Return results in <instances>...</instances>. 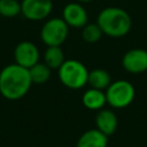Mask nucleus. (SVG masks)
<instances>
[{"label":"nucleus","mask_w":147,"mask_h":147,"mask_svg":"<svg viewBox=\"0 0 147 147\" xmlns=\"http://www.w3.org/2000/svg\"><path fill=\"white\" fill-rule=\"evenodd\" d=\"M32 80L29 69L17 64H8L0 71V94L7 100H20L30 90Z\"/></svg>","instance_id":"obj_1"},{"label":"nucleus","mask_w":147,"mask_h":147,"mask_svg":"<svg viewBox=\"0 0 147 147\" xmlns=\"http://www.w3.org/2000/svg\"><path fill=\"white\" fill-rule=\"evenodd\" d=\"M96 23L103 34L111 38H121L126 36L132 26L130 14L119 7H106L98 17Z\"/></svg>","instance_id":"obj_2"},{"label":"nucleus","mask_w":147,"mask_h":147,"mask_svg":"<svg viewBox=\"0 0 147 147\" xmlns=\"http://www.w3.org/2000/svg\"><path fill=\"white\" fill-rule=\"evenodd\" d=\"M60 82L70 90H80L87 84L88 70L80 61L70 59L65 60L57 69Z\"/></svg>","instance_id":"obj_3"},{"label":"nucleus","mask_w":147,"mask_h":147,"mask_svg":"<svg viewBox=\"0 0 147 147\" xmlns=\"http://www.w3.org/2000/svg\"><path fill=\"white\" fill-rule=\"evenodd\" d=\"M107 103L115 109H123L129 107L136 96V88L129 80L119 79L111 82L106 88Z\"/></svg>","instance_id":"obj_4"},{"label":"nucleus","mask_w":147,"mask_h":147,"mask_svg":"<svg viewBox=\"0 0 147 147\" xmlns=\"http://www.w3.org/2000/svg\"><path fill=\"white\" fill-rule=\"evenodd\" d=\"M69 25L62 17H53L47 20L40 30L41 41L46 46H61L68 38Z\"/></svg>","instance_id":"obj_5"},{"label":"nucleus","mask_w":147,"mask_h":147,"mask_svg":"<svg viewBox=\"0 0 147 147\" xmlns=\"http://www.w3.org/2000/svg\"><path fill=\"white\" fill-rule=\"evenodd\" d=\"M53 9L52 0H22L21 14L30 21H42L49 16Z\"/></svg>","instance_id":"obj_6"},{"label":"nucleus","mask_w":147,"mask_h":147,"mask_svg":"<svg viewBox=\"0 0 147 147\" xmlns=\"http://www.w3.org/2000/svg\"><path fill=\"white\" fill-rule=\"evenodd\" d=\"M122 65L125 71L137 75L147 71V51L144 48L129 49L122 57Z\"/></svg>","instance_id":"obj_7"},{"label":"nucleus","mask_w":147,"mask_h":147,"mask_svg":"<svg viewBox=\"0 0 147 147\" xmlns=\"http://www.w3.org/2000/svg\"><path fill=\"white\" fill-rule=\"evenodd\" d=\"M39 49L38 47L28 40L21 41L16 45L14 49V59L15 63L29 69L32 65H34L37 62H39Z\"/></svg>","instance_id":"obj_8"},{"label":"nucleus","mask_w":147,"mask_h":147,"mask_svg":"<svg viewBox=\"0 0 147 147\" xmlns=\"http://www.w3.org/2000/svg\"><path fill=\"white\" fill-rule=\"evenodd\" d=\"M62 18L69 28L82 29L88 23V15L85 7L80 2H69L63 7Z\"/></svg>","instance_id":"obj_9"},{"label":"nucleus","mask_w":147,"mask_h":147,"mask_svg":"<svg viewBox=\"0 0 147 147\" xmlns=\"http://www.w3.org/2000/svg\"><path fill=\"white\" fill-rule=\"evenodd\" d=\"M95 125L99 131H101L107 137L113 136L118 126V118L111 109L102 108L98 110L95 116Z\"/></svg>","instance_id":"obj_10"},{"label":"nucleus","mask_w":147,"mask_h":147,"mask_svg":"<svg viewBox=\"0 0 147 147\" xmlns=\"http://www.w3.org/2000/svg\"><path fill=\"white\" fill-rule=\"evenodd\" d=\"M108 137L101 131L95 129H90L85 131L77 140L76 147H107Z\"/></svg>","instance_id":"obj_11"},{"label":"nucleus","mask_w":147,"mask_h":147,"mask_svg":"<svg viewBox=\"0 0 147 147\" xmlns=\"http://www.w3.org/2000/svg\"><path fill=\"white\" fill-rule=\"evenodd\" d=\"M82 102L86 109L98 111V110L102 109L105 107V105L107 103L106 93L102 90L90 87L83 93Z\"/></svg>","instance_id":"obj_12"},{"label":"nucleus","mask_w":147,"mask_h":147,"mask_svg":"<svg viewBox=\"0 0 147 147\" xmlns=\"http://www.w3.org/2000/svg\"><path fill=\"white\" fill-rule=\"evenodd\" d=\"M110 83H111V76L106 69L95 68L92 71H88L87 84L91 87L106 91V88L110 85Z\"/></svg>","instance_id":"obj_13"},{"label":"nucleus","mask_w":147,"mask_h":147,"mask_svg":"<svg viewBox=\"0 0 147 147\" xmlns=\"http://www.w3.org/2000/svg\"><path fill=\"white\" fill-rule=\"evenodd\" d=\"M65 61L64 53L61 46H47L44 53V63L47 64L52 70L59 69Z\"/></svg>","instance_id":"obj_14"},{"label":"nucleus","mask_w":147,"mask_h":147,"mask_svg":"<svg viewBox=\"0 0 147 147\" xmlns=\"http://www.w3.org/2000/svg\"><path fill=\"white\" fill-rule=\"evenodd\" d=\"M29 72L32 84H44L49 80L52 69L44 62H37L34 65L29 68Z\"/></svg>","instance_id":"obj_15"},{"label":"nucleus","mask_w":147,"mask_h":147,"mask_svg":"<svg viewBox=\"0 0 147 147\" xmlns=\"http://www.w3.org/2000/svg\"><path fill=\"white\" fill-rule=\"evenodd\" d=\"M102 31L98 23H87L82 28V38L87 44H95L102 37Z\"/></svg>","instance_id":"obj_16"},{"label":"nucleus","mask_w":147,"mask_h":147,"mask_svg":"<svg viewBox=\"0 0 147 147\" xmlns=\"http://www.w3.org/2000/svg\"><path fill=\"white\" fill-rule=\"evenodd\" d=\"M21 14V2L17 0H0V16L13 18Z\"/></svg>","instance_id":"obj_17"},{"label":"nucleus","mask_w":147,"mask_h":147,"mask_svg":"<svg viewBox=\"0 0 147 147\" xmlns=\"http://www.w3.org/2000/svg\"><path fill=\"white\" fill-rule=\"evenodd\" d=\"M78 2H80V3H86V2H91V1H93V0H77Z\"/></svg>","instance_id":"obj_18"},{"label":"nucleus","mask_w":147,"mask_h":147,"mask_svg":"<svg viewBox=\"0 0 147 147\" xmlns=\"http://www.w3.org/2000/svg\"><path fill=\"white\" fill-rule=\"evenodd\" d=\"M0 17H1V16H0Z\"/></svg>","instance_id":"obj_19"}]
</instances>
